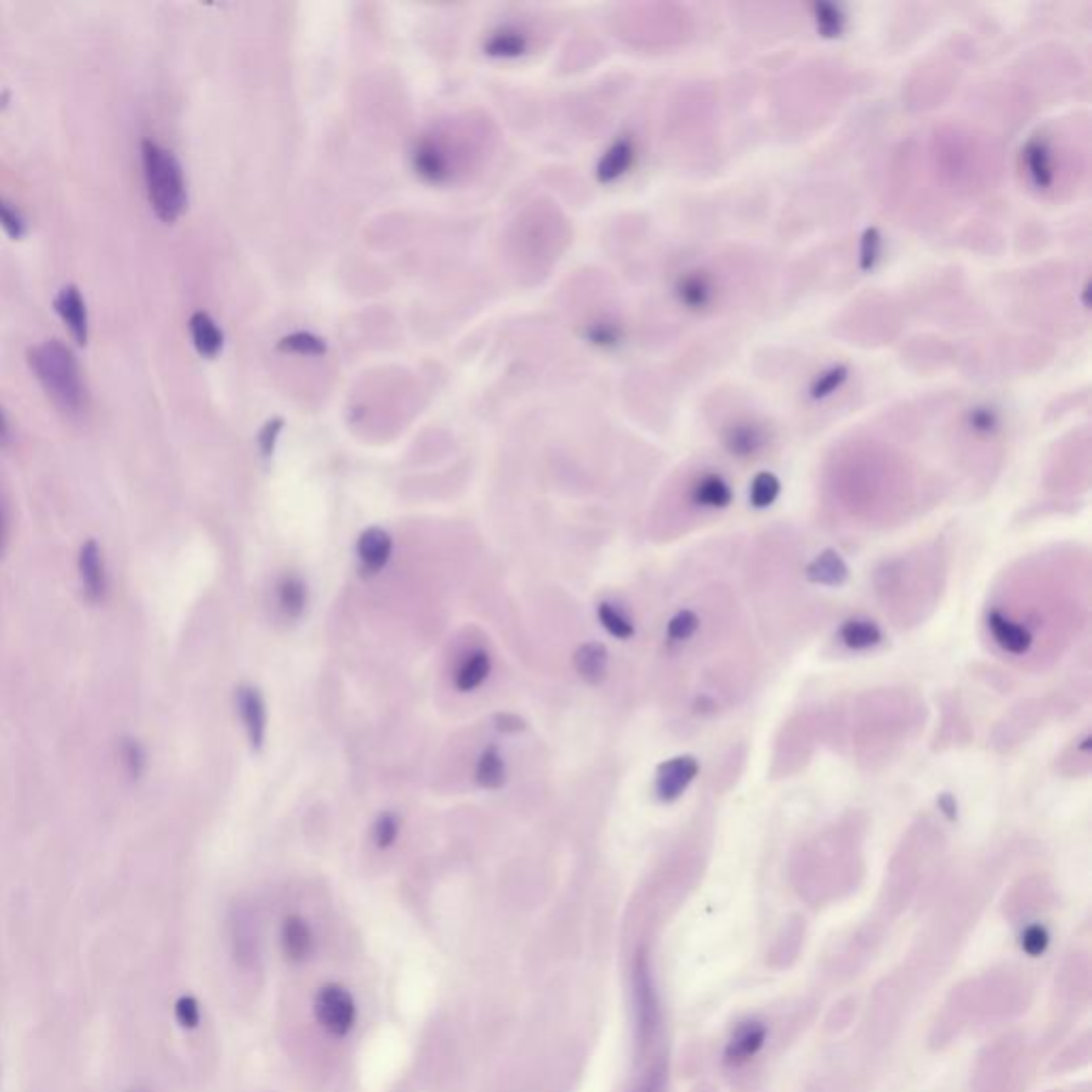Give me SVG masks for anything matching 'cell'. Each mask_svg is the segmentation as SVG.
Masks as SVG:
<instances>
[{
  "instance_id": "cell-1",
  "label": "cell",
  "mask_w": 1092,
  "mask_h": 1092,
  "mask_svg": "<svg viewBox=\"0 0 1092 1092\" xmlns=\"http://www.w3.org/2000/svg\"><path fill=\"white\" fill-rule=\"evenodd\" d=\"M32 374L56 406L65 414L78 416L88 406V387L83 383L76 354L58 339H47L28 350Z\"/></svg>"
},
{
  "instance_id": "cell-2",
  "label": "cell",
  "mask_w": 1092,
  "mask_h": 1092,
  "mask_svg": "<svg viewBox=\"0 0 1092 1092\" xmlns=\"http://www.w3.org/2000/svg\"><path fill=\"white\" fill-rule=\"evenodd\" d=\"M141 156L152 210L165 225H174L188 203L182 165L174 152L150 139L141 143Z\"/></svg>"
},
{
  "instance_id": "cell-3",
  "label": "cell",
  "mask_w": 1092,
  "mask_h": 1092,
  "mask_svg": "<svg viewBox=\"0 0 1092 1092\" xmlns=\"http://www.w3.org/2000/svg\"><path fill=\"white\" fill-rule=\"evenodd\" d=\"M314 1014L318 1022L334 1037H346L354 1020H357V1008L350 992L339 984H327L318 990L314 1001Z\"/></svg>"
},
{
  "instance_id": "cell-4",
  "label": "cell",
  "mask_w": 1092,
  "mask_h": 1092,
  "mask_svg": "<svg viewBox=\"0 0 1092 1092\" xmlns=\"http://www.w3.org/2000/svg\"><path fill=\"white\" fill-rule=\"evenodd\" d=\"M674 297L692 314L710 312L719 301V285L706 269H690L674 282Z\"/></svg>"
},
{
  "instance_id": "cell-5",
  "label": "cell",
  "mask_w": 1092,
  "mask_h": 1092,
  "mask_svg": "<svg viewBox=\"0 0 1092 1092\" xmlns=\"http://www.w3.org/2000/svg\"><path fill=\"white\" fill-rule=\"evenodd\" d=\"M698 759L694 755H679L659 764L655 775V794L661 803H674L696 779Z\"/></svg>"
},
{
  "instance_id": "cell-6",
  "label": "cell",
  "mask_w": 1092,
  "mask_h": 1092,
  "mask_svg": "<svg viewBox=\"0 0 1092 1092\" xmlns=\"http://www.w3.org/2000/svg\"><path fill=\"white\" fill-rule=\"evenodd\" d=\"M235 704L252 750L261 752L267 732V708L261 692L252 685H241L235 692Z\"/></svg>"
},
{
  "instance_id": "cell-7",
  "label": "cell",
  "mask_w": 1092,
  "mask_h": 1092,
  "mask_svg": "<svg viewBox=\"0 0 1092 1092\" xmlns=\"http://www.w3.org/2000/svg\"><path fill=\"white\" fill-rule=\"evenodd\" d=\"M392 555V538L383 527H370L357 540L359 570L363 576H376L383 572Z\"/></svg>"
},
{
  "instance_id": "cell-8",
  "label": "cell",
  "mask_w": 1092,
  "mask_h": 1092,
  "mask_svg": "<svg viewBox=\"0 0 1092 1092\" xmlns=\"http://www.w3.org/2000/svg\"><path fill=\"white\" fill-rule=\"evenodd\" d=\"M1022 163L1030 183L1037 190H1050L1057 180V161L1048 139L1033 137L1022 150Z\"/></svg>"
},
{
  "instance_id": "cell-9",
  "label": "cell",
  "mask_w": 1092,
  "mask_h": 1092,
  "mask_svg": "<svg viewBox=\"0 0 1092 1092\" xmlns=\"http://www.w3.org/2000/svg\"><path fill=\"white\" fill-rule=\"evenodd\" d=\"M988 630L1003 651L1012 655H1024L1033 647V634L1026 625L1008 617L1001 610H992L988 615Z\"/></svg>"
},
{
  "instance_id": "cell-10",
  "label": "cell",
  "mask_w": 1092,
  "mask_h": 1092,
  "mask_svg": "<svg viewBox=\"0 0 1092 1092\" xmlns=\"http://www.w3.org/2000/svg\"><path fill=\"white\" fill-rule=\"evenodd\" d=\"M56 312L63 318L71 338L76 339L78 346L88 343V310H85V301L76 285H67L56 297Z\"/></svg>"
},
{
  "instance_id": "cell-11",
  "label": "cell",
  "mask_w": 1092,
  "mask_h": 1092,
  "mask_svg": "<svg viewBox=\"0 0 1092 1092\" xmlns=\"http://www.w3.org/2000/svg\"><path fill=\"white\" fill-rule=\"evenodd\" d=\"M79 576L83 585V596L88 598L92 604H98L101 599H105L107 572H105L101 548H98L94 540H88L79 550Z\"/></svg>"
},
{
  "instance_id": "cell-12",
  "label": "cell",
  "mask_w": 1092,
  "mask_h": 1092,
  "mask_svg": "<svg viewBox=\"0 0 1092 1092\" xmlns=\"http://www.w3.org/2000/svg\"><path fill=\"white\" fill-rule=\"evenodd\" d=\"M768 442V436L764 432V425L754 423V421H741V423H734L726 436H723V444L730 450V455L734 457H755L759 450H764Z\"/></svg>"
},
{
  "instance_id": "cell-13",
  "label": "cell",
  "mask_w": 1092,
  "mask_h": 1092,
  "mask_svg": "<svg viewBox=\"0 0 1092 1092\" xmlns=\"http://www.w3.org/2000/svg\"><path fill=\"white\" fill-rule=\"evenodd\" d=\"M690 497L696 506L706 510H723L732 504L734 494L726 478L719 474H702L690 489Z\"/></svg>"
},
{
  "instance_id": "cell-14",
  "label": "cell",
  "mask_w": 1092,
  "mask_h": 1092,
  "mask_svg": "<svg viewBox=\"0 0 1092 1092\" xmlns=\"http://www.w3.org/2000/svg\"><path fill=\"white\" fill-rule=\"evenodd\" d=\"M282 948L292 962L308 961L314 952V935L303 917L288 915L282 924Z\"/></svg>"
},
{
  "instance_id": "cell-15",
  "label": "cell",
  "mask_w": 1092,
  "mask_h": 1092,
  "mask_svg": "<svg viewBox=\"0 0 1092 1092\" xmlns=\"http://www.w3.org/2000/svg\"><path fill=\"white\" fill-rule=\"evenodd\" d=\"M634 158H636V147L632 137H619L615 143H612L608 150L604 152V156L599 158L598 163V180L602 183L608 182H615L621 176H625L630 171V167L634 165Z\"/></svg>"
},
{
  "instance_id": "cell-16",
  "label": "cell",
  "mask_w": 1092,
  "mask_h": 1092,
  "mask_svg": "<svg viewBox=\"0 0 1092 1092\" xmlns=\"http://www.w3.org/2000/svg\"><path fill=\"white\" fill-rule=\"evenodd\" d=\"M412 163H414L416 174H419L425 182L440 183L450 176L446 154L442 152V147L438 143L429 141V139H425V141L416 145V150L412 154Z\"/></svg>"
},
{
  "instance_id": "cell-17",
  "label": "cell",
  "mask_w": 1092,
  "mask_h": 1092,
  "mask_svg": "<svg viewBox=\"0 0 1092 1092\" xmlns=\"http://www.w3.org/2000/svg\"><path fill=\"white\" fill-rule=\"evenodd\" d=\"M574 668L579 677L589 685H598L606 679L608 651L602 643H585L574 653Z\"/></svg>"
},
{
  "instance_id": "cell-18",
  "label": "cell",
  "mask_w": 1092,
  "mask_h": 1092,
  "mask_svg": "<svg viewBox=\"0 0 1092 1092\" xmlns=\"http://www.w3.org/2000/svg\"><path fill=\"white\" fill-rule=\"evenodd\" d=\"M190 336H192L196 352H199L201 357H205V359H214V357H218V352L223 350L225 336H223V331L218 329L216 321L210 314H205V312H194L192 314Z\"/></svg>"
},
{
  "instance_id": "cell-19",
  "label": "cell",
  "mask_w": 1092,
  "mask_h": 1092,
  "mask_svg": "<svg viewBox=\"0 0 1092 1092\" xmlns=\"http://www.w3.org/2000/svg\"><path fill=\"white\" fill-rule=\"evenodd\" d=\"M848 576H850L848 563L843 561V557L837 553V550H824V553L817 555L806 566V579L815 585L839 587L848 581Z\"/></svg>"
},
{
  "instance_id": "cell-20",
  "label": "cell",
  "mask_w": 1092,
  "mask_h": 1092,
  "mask_svg": "<svg viewBox=\"0 0 1092 1092\" xmlns=\"http://www.w3.org/2000/svg\"><path fill=\"white\" fill-rule=\"evenodd\" d=\"M278 606L282 615L290 621L301 619V615L308 608V585L303 579L294 574H286L285 579L278 583Z\"/></svg>"
},
{
  "instance_id": "cell-21",
  "label": "cell",
  "mask_w": 1092,
  "mask_h": 1092,
  "mask_svg": "<svg viewBox=\"0 0 1092 1092\" xmlns=\"http://www.w3.org/2000/svg\"><path fill=\"white\" fill-rule=\"evenodd\" d=\"M762 1044H764V1026L759 1022H745L730 1039L726 1057L730 1063L741 1065L745 1061H750L754 1054L762 1048Z\"/></svg>"
},
{
  "instance_id": "cell-22",
  "label": "cell",
  "mask_w": 1092,
  "mask_h": 1092,
  "mask_svg": "<svg viewBox=\"0 0 1092 1092\" xmlns=\"http://www.w3.org/2000/svg\"><path fill=\"white\" fill-rule=\"evenodd\" d=\"M841 641L845 647L854 649V651H866L873 649L883 641V632L879 625L870 619H850L841 625Z\"/></svg>"
},
{
  "instance_id": "cell-23",
  "label": "cell",
  "mask_w": 1092,
  "mask_h": 1092,
  "mask_svg": "<svg viewBox=\"0 0 1092 1092\" xmlns=\"http://www.w3.org/2000/svg\"><path fill=\"white\" fill-rule=\"evenodd\" d=\"M476 783L485 790H499L506 783V762L495 745L487 747L478 759Z\"/></svg>"
},
{
  "instance_id": "cell-24",
  "label": "cell",
  "mask_w": 1092,
  "mask_h": 1092,
  "mask_svg": "<svg viewBox=\"0 0 1092 1092\" xmlns=\"http://www.w3.org/2000/svg\"><path fill=\"white\" fill-rule=\"evenodd\" d=\"M489 672H491L489 653L481 651V649H478V651H472L468 657H465V661L461 664L457 677H455L457 690L463 692V694L474 692L476 687H481L487 681Z\"/></svg>"
},
{
  "instance_id": "cell-25",
  "label": "cell",
  "mask_w": 1092,
  "mask_h": 1092,
  "mask_svg": "<svg viewBox=\"0 0 1092 1092\" xmlns=\"http://www.w3.org/2000/svg\"><path fill=\"white\" fill-rule=\"evenodd\" d=\"M964 425L977 438H995L1003 429V414L999 408L990 406V403H977V406L966 412Z\"/></svg>"
},
{
  "instance_id": "cell-26",
  "label": "cell",
  "mask_w": 1092,
  "mask_h": 1092,
  "mask_svg": "<svg viewBox=\"0 0 1092 1092\" xmlns=\"http://www.w3.org/2000/svg\"><path fill=\"white\" fill-rule=\"evenodd\" d=\"M848 380H850V367L848 365H845V363L830 365V367H826L824 372H819L811 380V385H808V397H811L813 401H824V399L832 397L837 390H841Z\"/></svg>"
},
{
  "instance_id": "cell-27",
  "label": "cell",
  "mask_w": 1092,
  "mask_h": 1092,
  "mask_svg": "<svg viewBox=\"0 0 1092 1092\" xmlns=\"http://www.w3.org/2000/svg\"><path fill=\"white\" fill-rule=\"evenodd\" d=\"M813 11V22H815V28L821 36H826V39H837L845 32V26H848V18H845L843 9L832 5V3H815L811 7Z\"/></svg>"
},
{
  "instance_id": "cell-28",
  "label": "cell",
  "mask_w": 1092,
  "mask_h": 1092,
  "mask_svg": "<svg viewBox=\"0 0 1092 1092\" xmlns=\"http://www.w3.org/2000/svg\"><path fill=\"white\" fill-rule=\"evenodd\" d=\"M598 619L602 623V628L610 634L619 638V641H628V638L634 636V623L632 619L625 615L621 608H617L615 604L610 602H602L598 606Z\"/></svg>"
},
{
  "instance_id": "cell-29",
  "label": "cell",
  "mask_w": 1092,
  "mask_h": 1092,
  "mask_svg": "<svg viewBox=\"0 0 1092 1092\" xmlns=\"http://www.w3.org/2000/svg\"><path fill=\"white\" fill-rule=\"evenodd\" d=\"M781 494L779 478L772 472H759L750 487V501L754 508H768L777 501Z\"/></svg>"
},
{
  "instance_id": "cell-30",
  "label": "cell",
  "mask_w": 1092,
  "mask_h": 1092,
  "mask_svg": "<svg viewBox=\"0 0 1092 1092\" xmlns=\"http://www.w3.org/2000/svg\"><path fill=\"white\" fill-rule=\"evenodd\" d=\"M527 41L525 36L517 30H501L497 34L491 36V41L487 43V54L489 56H495V58H517L525 52Z\"/></svg>"
},
{
  "instance_id": "cell-31",
  "label": "cell",
  "mask_w": 1092,
  "mask_h": 1092,
  "mask_svg": "<svg viewBox=\"0 0 1092 1092\" xmlns=\"http://www.w3.org/2000/svg\"><path fill=\"white\" fill-rule=\"evenodd\" d=\"M881 256H883V235L879 233V229L870 227L862 233L860 252H858V265H860L862 272L868 274L879 265Z\"/></svg>"
},
{
  "instance_id": "cell-32",
  "label": "cell",
  "mask_w": 1092,
  "mask_h": 1092,
  "mask_svg": "<svg viewBox=\"0 0 1092 1092\" xmlns=\"http://www.w3.org/2000/svg\"><path fill=\"white\" fill-rule=\"evenodd\" d=\"M280 350L294 352V354H314V357H321V354L327 352V346H325V341L321 338L308 334V331H301V334H292V336L282 339Z\"/></svg>"
},
{
  "instance_id": "cell-33",
  "label": "cell",
  "mask_w": 1092,
  "mask_h": 1092,
  "mask_svg": "<svg viewBox=\"0 0 1092 1092\" xmlns=\"http://www.w3.org/2000/svg\"><path fill=\"white\" fill-rule=\"evenodd\" d=\"M698 628H701V617H698L694 610L685 608L679 610L677 615L668 621V638L674 643L690 641V638L698 632Z\"/></svg>"
},
{
  "instance_id": "cell-34",
  "label": "cell",
  "mask_w": 1092,
  "mask_h": 1092,
  "mask_svg": "<svg viewBox=\"0 0 1092 1092\" xmlns=\"http://www.w3.org/2000/svg\"><path fill=\"white\" fill-rule=\"evenodd\" d=\"M0 227L5 229L11 239H22L24 233H26V220H24L18 207L7 201L3 194H0Z\"/></svg>"
},
{
  "instance_id": "cell-35",
  "label": "cell",
  "mask_w": 1092,
  "mask_h": 1092,
  "mask_svg": "<svg viewBox=\"0 0 1092 1092\" xmlns=\"http://www.w3.org/2000/svg\"><path fill=\"white\" fill-rule=\"evenodd\" d=\"M120 757H122V762H125V768H127L130 779H139L143 775L145 754H143V747L137 741H132V739L122 741Z\"/></svg>"
},
{
  "instance_id": "cell-36",
  "label": "cell",
  "mask_w": 1092,
  "mask_h": 1092,
  "mask_svg": "<svg viewBox=\"0 0 1092 1092\" xmlns=\"http://www.w3.org/2000/svg\"><path fill=\"white\" fill-rule=\"evenodd\" d=\"M397 834H399L397 815L383 813L378 817L376 826H374V841L378 845V850H389L390 845L397 841Z\"/></svg>"
},
{
  "instance_id": "cell-37",
  "label": "cell",
  "mask_w": 1092,
  "mask_h": 1092,
  "mask_svg": "<svg viewBox=\"0 0 1092 1092\" xmlns=\"http://www.w3.org/2000/svg\"><path fill=\"white\" fill-rule=\"evenodd\" d=\"M176 1020L183 1028H196L201 1022V1010L199 1001L190 995H183L176 1001Z\"/></svg>"
},
{
  "instance_id": "cell-38",
  "label": "cell",
  "mask_w": 1092,
  "mask_h": 1092,
  "mask_svg": "<svg viewBox=\"0 0 1092 1092\" xmlns=\"http://www.w3.org/2000/svg\"><path fill=\"white\" fill-rule=\"evenodd\" d=\"M589 339H592V343H596V346L610 348V346H617L621 334L615 325L604 323V325H596L592 331H589Z\"/></svg>"
},
{
  "instance_id": "cell-39",
  "label": "cell",
  "mask_w": 1092,
  "mask_h": 1092,
  "mask_svg": "<svg viewBox=\"0 0 1092 1092\" xmlns=\"http://www.w3.org/2000/svg\"><path fill=\"white\" fill-rule=\"evenodd\" d=\"M1048 946V932L1041 928V926H1030L1028 930H1024L1022 935V948L1030 954V956H1037L1046 950Z\"/></svg>"
},
{
  "instance_id": "cell-40",
  "label": "cell",
  "mask_w": 1092,
  "mask_h": 1092,
  "mask_svg": "<svg viewBox=\"0 0 1092 1092\" xmlns=\"http://www.w3.org/2000/svg\"><path fill=\"white\" fill-rule=\"evenodd\" d=\"M282 425H285V423H282L280 419H274V421H269V423L261 429L259 444H261L263 457H272V452H274V448H276V442H278V436H280V432H282Z\"/></svg>"
},
{
  "instance_id": "cell-41",
  "label": "cell",
  "mask_w": 1092,
  "mask_h": 1092,
  "mask_svg": "<svg viewBox=\"0 0 1092 1092\" xmlns=\"http://www.w3.org/2000/svg\"><path fill=\"white\" fill-rule=\"evenodd\" d=\"M495 721H497V728L501 732H521V730H525V721L517 715H508V713L497 715Z\"/></svg>"
},
{
  "instance_id": "cell-42",
  "label": "cell",
  "mask_w": 1092,
  "mask_h": 1092,
  "mask_svg": "<svg viewBox=\"0 0 1092 1092\" xmlns=\"http://www.w3.org/2000/svg\"><path fill=\"white\" fill-rule=\"evenodd\" d=\"M9 444H11V425L3 406H0V448H7Z\"/></svg>"
},
{
  "instance_id": "cell-43",
  "label": "cell",
  "mask_w": 1092,
  "mask_h": 1092,
  "mask_svg": "<svg viewBox=\"0 0 1092 1092\" xmlns=\"http://www.w3.org/2000/svg\"><path fill=\"white\" fill-rule=\"evenodd\" d=\"M5 545H7V517L3 506H0V555H3Z\"/></svg>"
},
{
  "instance_id": "cell-44",
  "label": "cell",
  "mask_w": 1092,
  "mask_h": 1092,
  "mask_svg": "<svg viewBox=\"0 0 1092 1092\" xmlns=\"http://www.w3.org/2000/svg\"><path fill=\"white\" fill-rule=\"evenodd\" d=\"M638 1092H661V1075H653Z\"/></svg>"
}]
</instances>
